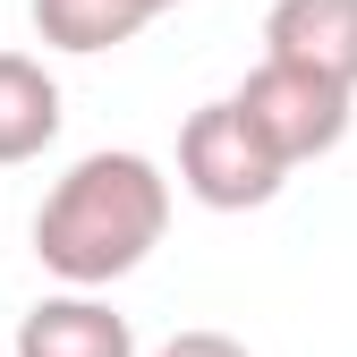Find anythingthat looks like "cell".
I'll return each instance as SVG.
<instances>
[{"label":"cell","mask_w":357,"mask_h":357,"mask_svg":"<svg viewBox=\"0 0 357 357\" xmlns=\"http://www.w3.org/2000/svg\"><path fill=\"white\" fill-rule=\"evenodd\" d=\"M60 137V77L34 52H0V170L34 162Z\"/></svg>","instance_id":"52a82bcc"},{"label":"cell","mask_w":357,"mask_h":357,"mask_svg":"<svg viewBox=\"0 0 357 357\" xmlns=\"http://www.w3.org/2000/svg\"><path fill=\"white\" fill-rule=\"evenodd\" d=\"M178 188L204 213H255L289 188V162L264 145V128L238 111V94H221L188 111V128H178Z\"/></svg>","instance_id":"7a4b0ae2"},{"label":"cell","mask_w":357,"mask_h":357,"mask_svg":"<svg viewBox=\"0 0 357 357\" xmlns=\"http://www.w3.org/2000/svg\"><path fill=\"white\" fill-rule=\"evenodd\" d=\"M349 102H357L349 85L298 68V60H273V52H264V60L247 68V85H238V111L264 128V145H273L289 170H298V162H324V153L349 137Z\"/></svg>","instance_id":"3957f363"},{"label":"cell","mask_w":357,"mask_h":357,"mask_svg":"<svg viewBox=\"0 0 357 357\" xmlns=\"http://www.w3.org/2000/svg\"><path fill=\"white\" fill-rule=\"evenodd\" d=\"M17 357H137V332H128V315H111L94 289H60V298L26 306Z\"/></svg>","instance_id":"5b68a950"},{"label":"cell","mask_w":357,"mask_h":357,"mask_svg":"<svg viewBox=\"0 0 357 357\" xmlns=\"http://www.w3.org/2000/svg\"><path fill=\"white\" fill-rule=\"evenodd\" d=\"M170 230V178L153 153H85L52 178L34 213V264L68 289H111L162 247Z\"/></svg>","instance_id":"6da1fadb"},{"label":"cell","mask_w":357,"mask_h":357,"mask_svg":"<svg viewBox=\"0 0 357 357\" xmlns=\"http://www.w3.org/2000/svg\"><path fill=\"white\" fill-rule=\"evenodd\" d=\"M178 0H34V34L52 43V52H119V43H137L153 17H170Z\"/></svg>","instance_id":"8992f818"},{"label":"cell","mask_w":357,"mask_h":357,"mask_svg":"<svg viewBox=\"0 0 357 357\" xmlns=\"http://www.w3.org/2000/svg\"><path fill=\"white\" fill-rule=\"evenodd\" d=\"M264 52L357 94V0H273L264 9Z\"/></svg>","instance_id":"277c9868"},{"label":"cell","mask_w":357,"mask_h":357,"mask_svg":"<svg viewBox=\"0 0 357 357\" xmlns=\"http://www.w3.org/2000/svg\"><path fill=\"white\" fill-rule=\"evenodd\" d=\"M153 357H247V340H230V332H178V340H162Z\"/></svg>","instance_id":"ba28073f"}]
</instances>
